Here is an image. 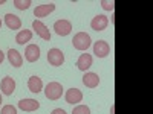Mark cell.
<instances>
[{
    "label": "cell",
    "instance_id": "obj_1",
    "mask_svg": "<svg viewBox=\"0 0 153 114\" xmlns=\"http://www.w3.org/2000/svg\"><path fill=\"white\" fill-rule=\"evenodd\" d=\"M72 44H74V47L76 50H81V52H83V50H87L89 47H91L92 38H91V35L86 34V32H78V34H75L74 40H72Z\"/></svg>",
    "mask_w": 153,
    "mask_h": 114
},
{
    "label": "cell",
    "instance_id": "obj_2",
    "mask_svg": "<svg viewBox=\"0 0 153 114\" xmlns=\"http://www.w3.org/2000/svg\"><path fill=\"white\" fill-rule=\"evenodd\" d=\"M45 94L49 100H58L63 94V87L60 82L54 81V82H49L46 87H45Z\"/></svg>",
    "mask_w": 153,
    "mask_h": 114
},
{
    "label": "cell",
    "instance_id": "obj_3",
    "mask_svg": "<svg viewBox=\"0 0 153 114\" xmlns=\"http://www.w3.org/2000/svg\"><path fill=\"white\" fill-rule=\"evenodd\" d=\"M48 61H49L51 66L60 67L63 62H65V55H63V52H61L60 49L54 47V49H51L49 52H48Z\"/></svg>",
    "mask_w": 153,
    "mask_h": 114
},
{
    "label": "cell",
    "instance_id": "obj_4",
    "mask_svg": "<svg viewBox=\"0 0 153 114\" xmlns=\"http://www.w3.org/2000/svg\"><path fill=\"white\" fill-rule=\"evenodd\" d=\"M54 31L60 37H66L72 32V24L69 20H57L54 23Z\"/></svg>",
    "mask_w": 153,
    "mask_h": 114
},
{
    "label": "cell",
    "instance_id": "obj_5",
    "mask_svg": "<svg viewBox=\"0 0 153 114\" xmlns=\"http://www.w3.org/2000/svg\"><path fill=\"white\" fill-rule=\"evenodd\" d=\"M32 29L35 31V34H37L38 37L43 38L45 41H49V40H51V32H49V29L46 28V24L42 23L40 20H34V21H32Z\"/></svg>",
    "mask_w": 153,
    "mask_h": 114
},
{
    "label": "cell",
    "instance_id": "obj_6",
    "mask_svg": "<svg viewBox=\"0 0 153 114\" xmlns=\"http://www.w3.org/2000/svg\"><path fill=\"white\" fill-rule=\"evenodd\" d=\"M109 52H110V46H109L107 41H104V40L95 41V44H94V53L98 58H106L109 55Z\"/></svg>",
    "mask_w": 153,
    "mask_h": 114
},
{
    "label": "cell",
    "instance_id": "obj_7",
    "mask_svg": "<svg viewBox=\"0 0 153 114\" xmlns=\"http://www.w3.org/2000/svg\"><path fill=\"white\" fill-rule=\"evenodd\" d=\"M55 11V5L52 2L49 3H43V5H38L35 9H34V15L37 18H43V17H48L51 12Z\"/></svg>",
    "mask_w": 153,
    "mask_h": 114
},
{
    "label": "cell",
    "instance_id": "obj_8",
    "mask_svg": "<svg viewBox=\"0 0 153 114\" xmlns=\"http://www.w3.org/2000/svg\"><path fill=\"white\" fill-rule=\"evenodd\" d=\"M107 24H109V18L106 17V15H101V14H98V15H95L94 18H92V21H91V28L94 29V31H104L106 28H107Z\"/></svg>",
    "mask_w": 153,
    "mask_h": 114
},
{
    "label": "cell",
    "instance_id": "obj_9",
    "mask_svg": "<svg viewBox=\"0 0 153 114\" xmlns=\"http://www.w3.org/2000/svg\"><path fill=\"white\" fill-rule=\"evenodd\" d=\"M25 58L28 62H35L40 59V47L37 44H29L25 50Z\"/></svg>",
    "mask_w": 153,
    "mask_h": 114
},
{
    "label": "cell",
    "instance_id": "obj_10",
    "mask_svg": "<svg viewBox=\"0 0 153 114\" xmlns=\"http://www.w3.org/2000/svg\"><path fill=\"white\" fill-rule=\"evenodd\" d=\"M65 99H66V102L74 105V104H78L83 100V93L78 90V88H69V90L66 91L65 94Z\"/></svg>",
    "mask_w": 153,
    "mask_h": 114
},
{
    "label": "cell",
    "instance_id": "obj_11",
    "mask_svg": "<svg viewBox=\"0 0 153 114\" xmlns=\"http://www.w3.org/2000/svg\"><path fill=\"white\" fill-rule=\"evenodd\" d=\"M0 88H2V93L6 94V96H11L16 90V81L11 78V76H6V78L2 79L0 82Z\"/></svg>",
    "mask_w": 153,
    "mask_h": 114
},
{
    "label": "cell",
    "instance_id": "obj_12",
    "mask_svg": "<svg viewBox=\"0 0 153 114\" xmlns=\"http://www.w3.org/2000/svg\"><path fill=\"white\" fill-rule=\"evenodd\" d=\"M19 108L23 110V111H37L38 108H40V104H38V100L35 99H22L19 102Z\"/></svg>",
    "mask_w": 153,
    "mask_h": 114
},
{
    "label": "cell",
    "instance_id": "obj_13",
    "mask_svg": "<svg viewBox=\"0 0 153 114\" xmlns=\"http://www.w3.org/2000/svg\"><path fill=\"white\" fill-rule=\"evenodd\" d=\"M83 84H84L87 88H97L98 84H100V76H98L97 73L87 72V73L83 76Z\"/></svg>",
    "mask_w": 153,
    "mask_h": 114
},
{
    "label": "cell",
    "instance_id": "obj_14",
    "mask_svg": "<svg viewBox=\"0 0 153 114\" xmlns=\"http://www.w3.org/2000/svg\"><path fill=\"white\" fill-rule=\"evenodd\" d=\"M8 61L12 67H22V64H23V58H22L20 52H17L16 49L8 50Z\"/></svg>",
    "mask_w": 153,
    "mask_h": 114
},
{
    "label": "cell",
    "instance_id": "obj_15",
    "mask_svg": "<svg viewBox=\"0 0 153 114\" xmlns=\"http://www.w3.org/2000/svg\"><path fill=\"white\" fill-rule=\"evenodd\" d=\"M91 66H92V56L89 53H81L78 61H76V67L81 72H86V70L91 69Z\"/></svg>",
    "mask_w": 153,
    "mask_h": 114
},
{
    "label": "cell",
    "instance_id": "obj_16",
    "mask_svg": "<svg viewBox=\"0 0 153 114\" xmlns=\"http://www.w3.org/2000/svg\"><path fill=\"white\" fill-rule=\"evenodd\" d=\"M5 23H6V26L9 29H12V31H17V29L22 28V20L14 14H6L5 15Z\"/></svg>",
    "mask_w": 153,
    "mask_h": 114
},
{
    "label": "cell",
    "instance_id": "obj_17",
    "mask_svg": "<svg viewBox=\"0 0 153 114\" xmlns=\"http://www.w3.org/2000/svg\"><path fill=\"white\" fill-rule=\"evenodd\" d=\"M28 88H29V91H32V93H40L42 90H43V82H42V79L38 78V76H31L29 78V81H28Z\"/></svg>",
    "mask_w": 153,
    "mask_h": 114
},
{
    "label": "cell",
    "instance_id": "obj_18",
    "mask_svg": "<svg viewBox=\"0 0 153 114\" xmlns=\"http://www.w3.org/2000/svg\"><path fill=\"white\" fill-rule=\"evenodd\" d=\"M32 40V32L29 31V29H23V31H20L17 35H16V41H17V44H20V46H25V43H28V41H31Z\"/></svg>",
    "mask_w": 153,
    "mask_h": 114
},
{
    "label": "cell",
    "instance_id": "obj_19",
    "mask_svg": "<svg viewBox=\"0 0 153 114\" xmlns=\"http://www.w3.org/2000/svg\"><path fill=\"white\" fill-rule=\"evenodd\" d=\"M14 6L17 8V9H20V11H25V9H28L31 5H32V2L31 0H25V2H22V0H14Z\"/></svg>",
    "mask_w": 153,
    "mask_h": 114
},
{
    "label": "cell",
    "instance_id": "obj_20",
    "mask_svg": "<svg viewBox=\"0 0 153 114\" xmlns=\"http://www.w3.org/2000/svg\"><path fill=\"white\" fill-rule=\"evenodd\" d=\"M72 114H91V108L87 105H78V107L74 108Z\"/></svg>",
    "mask_w": 153,
    "mask_h": 114
},
{
    "label": "cell",
    "instance_id": "obj_21",
    "mask_svg": "<svg viewBox=\"0 0 153 114\" xmlns=\"http://www.w3.org/2000/svg\"><path fill=\"white\" fill-rule=\"evenodd\" d=\"M2 114H17V108L14 105H5L2 108Z\"/></svg>",
    "mask_w": 153,
    "mask_h": 114
},
{
    "label": "cell",
    "instance_id": "obj_22",
    "mask_svg": "<svg viewBox=\"0 0 153 114\" xmlns=\"http://www.w3.org/2000/svg\"><path fill=\"white\" fill-rule=\"evenodd\" d=\"M101 6H103V9H106V11H113L115 3L113 2H107V0H103V2H101Z\"/></svg>",
    "mask_w": 153,
    "mask_h": 114
},
{
    "label": "cell",
    "instance_id": "obj_23",
    "mask_svg": "<svg viewBox=\"0 0 153 114\" xmlns=\"http://www.w3.org/2000/svg\"><path fill=\"white\" fill-rule=\"evenodd\" d=\"M51 114H66V111H65V110H61V108H55Z\"/></svg>",
    "mask_w": 153,
    "mask_h": 114
},
{
    "label": "cell",
    "instance_id": "obj_24",
    "mask_svg": "<svg viewBox=\"0 0 153 114\" xmlns=\"http://www.w3.org/2000/svg\"><path fill=\"white\" fill-rule=\"evenodd\" d=\"M3 59H5V53L2 52V50H0V64L3 62Z\"/></svg>",
    "mask_w": 153,
    "mask_h": 114
},
{
    "label": "cell",
    "instance_id": "obj_25",
    "mask_svg": "<svg viewBox=\"0 0 153 114\" xmlns=\"http://www.w3.org/2000/svg\"><path fill=\"white\" fill-rule=\"evenodd\" d=\"M0 5H5V0H0Z\"/></svg>",
    "mask_w": 153,
    "mask_h": 114
},
{
    "label": "cell",
    "instance_id": "obj_26",
    "mask_svg": "<svg viewBox=\"0 0 153 114\" xmlns=\"http://www.w3.org/2000/svg\"><path fill=\"white\" fill-rule=\"evenodd\" d=\"M0 105H2V94H0Z\"/></svg>",
    "mask_w": 153,
    "mask_h": 114
},
{
    "label": "cell",
    "instance_id": "obj_27",
    "mask_svg": "<svg viewBox=\"0 0 153 114\" xmlns=\"http://www.w3.org/2000/svg\"><path fill=\"white\" fill-rule=\"evenodd\" d=\"M0 28H2V20H0Z\"/></svg>",
    "mask_w": 153,
    "mask_h": 114
}]
</instances>
